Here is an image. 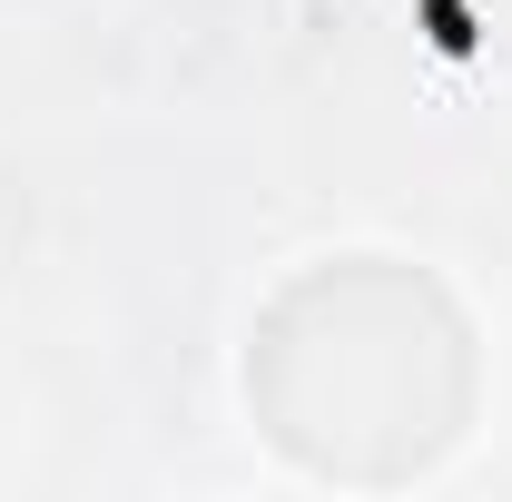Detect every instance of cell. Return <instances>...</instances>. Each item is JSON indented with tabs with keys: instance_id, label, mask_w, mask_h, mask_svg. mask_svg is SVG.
I'll return each mask as SVG.
<instances>
[{
	"instance_id": "cell-1",
	"label": "cell",
	"mask_w": 512,
	"mask_h": 502,
	"mask_svg": "<svg viewBox=\"0 0 512 502\" xmlns=\"http://www.w3.org/2000/svg\"><path fill=\"white\" fill-rule=\"evenodd\" d=\"M286 296L345 345V365H335L325 345L266 325L247 355V394H266L276 434L306 463L355 473V434L414 424L424 443H444L463 424V315L444 306L434 276H414L394 256H325Z\"/></svg>"
}]
</instances>
